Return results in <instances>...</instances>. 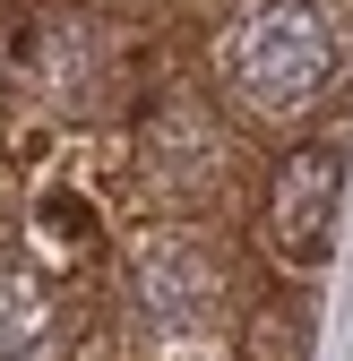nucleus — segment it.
Returning a JSON list of instances; mask_svg holds the SVG:
<instances>
[{
  "label": "nucleus",
  "mask_w": 353,
  "mask_h": 361,
  "mask_svg": "<svg viewBox=\"0 0 353 361\" xmlns=\"http://www.w3.org/2000/svg\"><path fill=\"white\" fill-rule=\"evenodd\" d=\"M336 78V18L319 0H258L225 35V95L250 121H301Z\"/></svg>",
  "instance_id": "f257e3e1"
},
{
  "label": "nucleus",
  "mask_w": 353,
  "mask_h": 361,
  "mask_svg": "<svg viewBox=\"0 0 353 361\" xmlns=\"http://www.w3.org/2000/svg\"><path fill=\"white\" fill-rule=\"evenodd\" d=\"M129 344H138V361H207L215 344H225V258H215L198 233H155L138 241V258H129Z\"/></svg>",
  "instance_id": "f03ea898"
},
{
  "label": "nucleus",
  "mask_w": 353,
  "mask_h": 361,
  "mask_svg": "<svg viewBox=\"0 0 353 361\" xmlns=\"http://www.w3.org/2000/svg\"><path fill=\"white\" fill-rule=\"evenodd\" d=\"M138 180L155 198L172 207H207L215 190H225V129H215V112L198 95H172L147 112L138 129Z\"/></svg>",
  "instance_id": "7ed1b4c3"
},
{
  "label": "nucleus",
  "mask_w": 353,
  "mask_h": 361,
  "mask_svg": "<svg viewBox=\"0 0 353 361\" xmlns=\"http://www.w3.org/2000/svg\"><path fill=\"white\" fill-rule=\"evenodd\" d=\"M336 207H345V155L336 147H293L268 180V250L285 267H319L336 250Z\"/></svg>",
  "instance_id": "20e7f679"
},
{
  "label": "nucleus",
  "mask_w": 353,
  "mask_h": 361,
  "mask_svg": "<svg viewBox=\"0 0 353 361\" xmlns=\"http://www.w3.org/2000/svg\"><path fill=\"white\" fill-rule=\"evenodd\" d=\"M26 78L52 112H104L121 86V43L95 18H43L26 35Z\"/></svg>",
  "instance_id": "39448f33"
},
{
  "label": "nucleus",
  "mask_w": 353,
  "mask_h": 361,
  "mask_svg": "<svg viewBox=\"0 0 353 361\" xmlns=\"http://www.w3.org/2000/svg\"><path fill=\"white\" fill-rule=\"evenodd\" d=\"M0 361H52V284L0 250Z\"/></svg>",
  "instance_id": "423d86ee"
}]
</instances>
